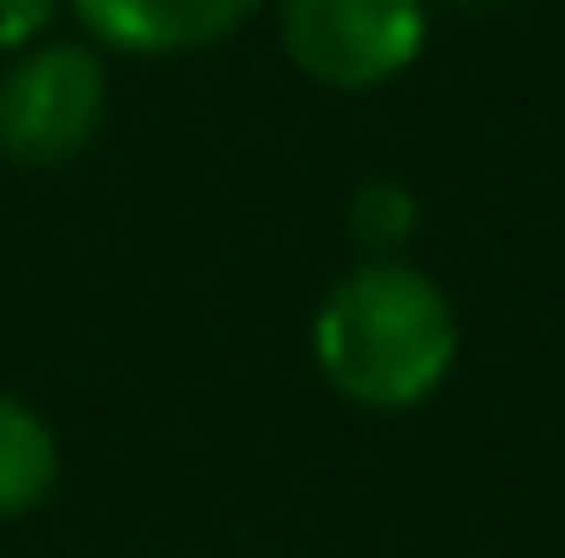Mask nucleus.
I'll return each mask as SVG.
<instances>
[{"mask_svg": "<svg viewBox=\"0 0 565 558\" xmlns=\"http://www.w3.org/2000/svg\"><path fill=\"white\" fill-rule=\"evenodd\" d=\"M282 53L329 93H375L427 46V0H277Z\"/></svg>", "mask_w": 565, "mask_h": 558, "instance_id": "7ed1b4c3", "label": "nucleus"}, {"mask_svg": "<svg viewBox=\"0 0 565 558\" xmlns=\"http://www.w3.org/2000/svg\"><path fill=\"white\" fill-rule=\"evenodd\" d=\"M309 355L322 382L369 415H408L460 362V315L447 289L408 257H362L329 282L309 315Z\"/></svg>", "mask_w": 565, "mask_h": 558, "instance_id": "f257e3e1", "label": "nucleus"}, {"mask_svg": "<svg viewBox=\"0 0 565 558\" xmlns=\"http://www.w3.org/2000/svg\"><path fill=\"white\" fill-rule=\"evenodd\" d=\"M60 480V440L40 408L0 395V519L33 513Z\"/></svg>", "mask_w": 565, "mask_h": 558, "instance_id": "39448f33", "label": "nucleus"}, {"mask_svg": "<svg viewBox=\"0 0 565 558\" xmlns=\"http://www.w3.org/2000/svg\"><path fill=\"white\" fill-rule=\"evenodd\" d=\"M342 224H349V244L362 257H402L422 230V197L402 178H362Z\"/></svg>", "mask_w": 565, "mask_h": 558, "instance_id": "423d86ee", "label": "nucleus"}, {"mask_svg": "<svg viewBox=\"0 0 565 558\" xmlns=\"http://www.w3.org/2000/svg\"><path fill=\"white\" fill-rule=\"evenodd\" d=\"M447 7H460V13H493L500 0H447Z\"/></svg>", "mask_w": 565, "mask_h": 558, "instance_id": "6e6552de", "label": "nucleus"}, {"mask_svg": "<svg viewBox=\"0 0 565 558\" xmlns=\"http://www.w3.org/2000/svg\"><path fill=\"white\" fill-rule=\"evenodd\" d=\"M66 7L113 53L178 60V53H204V46L231 40L264 0H66Z\"/></svg>", "mask_w": 565, "mask_h": 558, "instance_id": "20e7f679", "label": "nucleus"}, {"mask_svg": "<svg viewBox=\"0 0 565 558\" xmlns=\"http://www.w3.org/2000/svg\"><path fill=\"white\" fill-rule=\"evenodd\" d=\"M106 60L86 40H33L0 73V158L20 171L73 164L106 126Z\"/></svg>", "mask_w": 565, "mask_h": 558, "instance_id": "f03ea898", "label": "nucleus"}, {"mask_svg": "<svg viewBox=\"0 0 565 558\" xmlns=\"http://www.w3.org/2000/svg\"><path fill=\"white\" fill-rule=\"evenodd\" d=\"M60 0H0V53H20L33 40H46Z\"/></svg>", "mask_w": 565, "mask_h": 558, "instance_id": "0eeeda50", "label": "nucleus"}]
</instances>
